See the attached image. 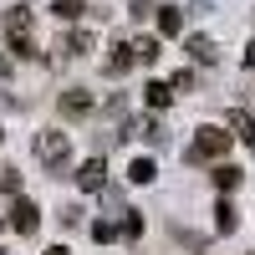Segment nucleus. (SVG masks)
I'll use <instances>...</instances> for the list:
<instances>
[{
  "label": "nucleus",
  "instance_id": "obj_14",
  "mask_svg": "<svg viewBox=\"0 0 255 255\" xmlns=\"http://www.w3.org/2000/svg\"><path fill=\"white\" fill-rule=\"evenodd\" d=\"M235 225H240V220H235V204H230V199H220V204H215V230H220V235H230Z\"/></svg>",
  "mask_w": 255,
  "mask_h": 255
},
{
  "label": "nucleus",
  "instance_id": "obj_21",
  "mask_svg": "<svg viewBox=\"0 0 255 255\" xmlns=\"http://www.w3.org/2000/svg\"><path fill=\"white\" fill-rule=\"evenodd\" d=\"M92 240H102V245L118 240V225H113V220H97V225H92Z\"/></svg>",
  "mask_w": 255,
  "mask_h": 255
},
{
  "label": "nucleus",
  "instance_id": "obj_11",
  "mask_svg": "<svg viewBox=\"0 0 255 255\" xmlns=\"http://www.w3.org/2000/svg\"><path fill=\"white\" fill-rule=\"evenodd\" d=\"M230 128H235V138H240V143H255V118H250V113L230 108Z\"/></svg>",
  "mask_w": 255,
  "mask_h": 255
},
{
  "label": "nucleus",
  "instance_id": "obj_13",
  "mask_svg": "<svg viewBox=\"0 0 255 255\" xmlns=\"http://www.w3.org/2000/svg\"><path fill=\"white\" fill-rule=\"evenodd\" d=\"M118 235H123V240H138V235H143V215H138V209H123Z\"/></svg>",
  "mask_w": 255,
  "mask_h": 255
},
{
  "label": "nucleus",
  "instance_id": "obj_7",
  "mask_svg": "<svg viewBox=\"0 0 255 255\" xmlns=\"http://www.w3.org/2000/svg\"><path fill=\"white\" fill-rule=\"evenodd\" d=\"M133 56L143 61V67H153V61L163 56V41H158V36H138V41H133Z\"/></svg>",
  "mask_w": 255,
  "mask_h": 255
},
{
  "label": "nucleus",
  "instance_id": "obj_27",
  "mask_svg": "<svg viewBox=\"0 0 255 255\" xmlns=\"http://www.w3.org/2000/svg\"><path fill=\"white\" fill-rule=\"evenodd\" d=\"M0 138H5V133H0Z\"/></svg>",
  "mask_w": 255,
  "mask_h": 255
},
{
  "label": "nucleus",
  "instance_id": "obj_23",
  "mask_svg": "<svg viewBox=\"0 0 255 255\" xmlns=\"http://www.w3.org/2000/svg\"><path fill=\"white\" fill-rule=\"evenodd\" d=\"M240 67H245V72H255V41H245V56H240Z\"/></svg>",
  "mask_w": 255,
  "mask_h": 255
},
{
  "label": "nucleus",
  "instance_id": "obj_9",
  "mask_svg": "<svg viewBox=\"0 0 255 255\" xmlns=\"http://www.w3.org/2000/svg\"><path fill=\"white\" fill-rule=\"evenodd\" d=\"M61 51H67V56H87L92 51V31H67V36H61Z\"/></svg>",
  "mask_w": 255,
  "mask_h": 255
},
{
  "label": "nucleus",
  "instance_id": "obj_20",
  "mask_svg": "<svg viewBox=\"0 0 255 255\" xmlns=\"http://www.w3.org/2000/svg\"><path fill=\"white\" fill-rule=\"evenodd\" d=\"M143 138L153 143V148H163V143H168V133H163V123H158V118H148V123H143Z\"/></svg>",
  "mask_w": 255,
  "mask_h": 255
},
{
  "label": "nucleus",
  "instance_id": "obj_1",
  "mask_svg": "<svg viewBox=\"0 0 255 255\" xmlns=\"http://www.w3.org/2000/svg\"><path fill=\"white\" fill-rule=\"evenodd\" d=\"M36 158L46 163V174H67V168H72L67 133H41V138H36Z\"/></svg>",
  "mask_w": 255,
  "mask_h": 255
},
{
  "label": "nucleus",
  "instance_id": "obj_25",
  "mask_svg": "<svg viewBox=\"0 0 255 255\" xmlns=\"http://www.w3.org/2000/svg\"><path fill=\"white\" fill-rule=\"evenodd\" d=\"M5 77H10V61H5V56H0V82H5Z\"/></svg>",
  "mask_w": 255,
  "mask_h": 255
},
{
  "label": "nucleus",
  "instance_id": "obj_17",
  "mask_svg": "<svg viewBox=\"0 0 255 255\" xmlns=\"http://www.w3.org/2000/svg\"><path fill=\"white\" fill-rule=\"evenodd\" d=\"M148 108H168V97H174V92H168V82H148Z\"/></svg>",
  "mask_w": 255,
  "mask_h": 255
},
{
  "label": "nucleus",
  "instance_id": "obj_10",
  "mask_svg": "<svg viewBox=\"0 0 255 255\" xmlns=\"http://www.w3.org/2000/svg\"><path fill=\"white\" fill-rule=\"evenodd\" d=\"M133 61H138V56H133V41H118V46H113V56H108V72L118 77V72H128V67H133Z\"/></svg>",
  "mask_w": 255,
  "mask_h": 255
},
{
  "label": "nucleus",
  "instance_id": "obj_26",
  "mask_svg": "<svg viewBox=\"0 0 255 255\" xmlns=\"http://www.w3.org/2000/svg\"><path fill=\"white\" fill-rule=\"evenodd\" d=\"M46 255H67V245H51V250H46Z\"/></svg>",
  "mask_w": 255,
  "mask_h": 255
},
{
  "label": "nucleus",
  "instance_id": "obj_8",
  "mask_svg": "<svg viewBox=\"0 0 255 255\" xmlns=\"http://www.w3.org/2000/svg\"><path fill=\"white\" fill-rule=\"evenodd\" d=\"M184 31V10L179 5H158V36H179Z\"/></svg>",
  "mask_w": 255,
  "mask_h": 255
},
{
  "label": "nucleus",
  "instance_id": "obj_18",
  "mask_svg": "<svg viewBox=\"0 0 255 255\" xmlns=\"http://www.w3.org/2000/svg\"><path fill=\"white\" fill-rule=\"evenodd\" d=\"M82 10H87L82 0H56V5H51V15H56V20H77Z\"/></svg>",
  "mask_w": 255,
  "mask_h": 255
},
{
  "label": "nucleus",
  "instance_id": "obj_4",
  "mask_svg": "<svg viewBox=\"0 0 255 255\" xmlns=\"http://www.w3.org/2000/svg\"><path fill=\"white\" fill-rule=\"evenodd\" d=\"M92 108H97V102H92L87 87H67V92H61V113H67V118H87Z\"/></svg>",
  "mask_w": 255,
  "mask_h": 255
},
{
  "label": "nucleus",
  "instance_id": "obj_19",
  "mask_svg": "<svg viewBox=\"0 0 255 255\" xmlns=\"http://www.w3.org/2000/svg\"><path fill=\"white\" fill-rule=\"evenodd\" d=\"M10 51H15V56H26V61H36V56H41L31 36H10Z\"/></svg>",
  "mask_w": 255,
  "mask_h": 255
},
{
  "label": "nucleus",
  "instance_id": "obj_22",
  "mask_svg": "<svg viewBox=\"0 0 255 255\" xmlns=\"http://www.w3.org/2000/svg\"><path fill=\"white\" fill-rule=\"evenodd\" d=\"M0 189H5V194H10V199L20 194V174H15V168H5V174H0Z\"/></svg>",
  "mask_w": 255,
  "mask_h": 255
},
{
  "label": "nucleus",
  "instance_id": "obj_3",
  "mask_svg": "<svg viewBox=\"0 0 255 255\" xmlns=\"http://www.w3.org/2000/svg\"><path fill=\"white\" fill-rule=\"evenodd\" d=\"M77 189H82V194H102V184H108V163H102V158H87V163H77Z\"/></svg>",
  "mask_w": 255,
  "mask_h": 255
},
{
  "label": "nucleus",
  "instance_id": "obj_15",
  "mask_svg": "<svg viewBox=\"0 0 255 255\" xmlns=\"http://www.w3.org/2000/svg\"><path fill=\"white\" fill-rule=\"evenodd\" d=\"M128 179H133V184H153V179H158L153 158H133V168H128Z\"/></svg>",
  "mask_w": 255,
  "mask_h": 255
},
{
  "label": "nucleus",
  "instance_id": "obj_2",
  "mask_svg": "<svg viewBox=\"0 0 255 255\" xmlns=\"http://www.w3.org/2000/svg\"><path fill=\"white\" fill-rule=\"evenodd\" d=\"M230 153V133H225V128H199V143L194 148H189V163H204V158H225Z\"/></svg>",
  "mask_w": 255,
  "mask_h": 255
},
{
  "label": "nucleus",
  "instance_id": "obj_16",
  "mask_svg": "<svg viewBox=\"0 0 255 255\" xmlns=\"http://www.w3.org/2000/svg\"><path fill=\"white\" fill-rule=\"evenodd\" d=\"M235 184H240V168H235V163H220V168H215V189H220V194H230Z\"/></svg>",
  "mask_w": 255,
  "mask_h": 255
},
{
  "label": "nucleus",
  "instance_id": "obj_6",
  "mask_svg": "<svg viewBox=\"0 0 255 255\" xmlns=\"http://www.w3.org/2000/svg\"><path fill=\"white\" fill-rule=\"evenodd\" d=\"M31 26H36L31 5H15V10H5V36H31Z\"/></svg>",
  "mask_w": 255,
  "mask_h": 255
},
{
  "label": "nucleus",
  "instance_id": "obj_12",
  "mask_svg": "<svg viewBox=\"0 0 255 255\" xmlns=\"http://www.w3.org/2000/svg\"><path fill=\"white\" fill-rule=\"evenodd\" d=\"M189 56H194L199 67H215V41L209 36H189Z\"/></svg>",
  "mask_w": 255,
  "mask_h": 255
},
{
  "label": "nucleus",
  "instance_id": "obj_5",
  "mask_svg": "<svg viewBox=\"0 0 255 255\" xmlns=\"http://www.w3.org/2000/svg\"><path fill=\"white\" fill-rule=\"evenodd\" d=\"M10 225L20 230V235H36V225H41V209H36L31 199H20V194H15V209H10Z\"/></svg>",
  "mask_w": 255,
  "mask_h": 255
},
{
  "label": "nucleus",
  "instance_id": "obj_24",
  "mask_svg": "<svg viewBox=\"0 0 255 255\" xmlns=\"http://www.w3.org/2000/svg\"><path fill=\"white\" fill-rule=\"evenodd\" d=\"M128 5H133L128 15H148V10H153V0H128Z\"/></svg>",
  "mask_w": 255,
  "mask_h": 255
}]
</instances>
